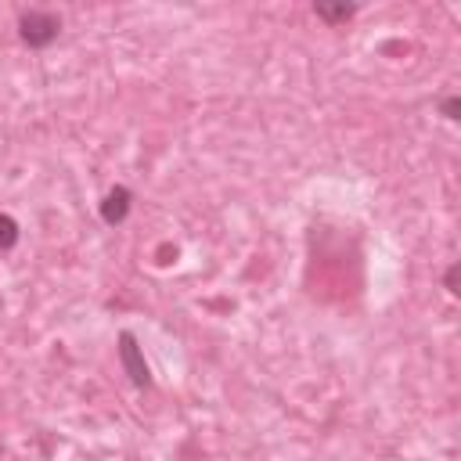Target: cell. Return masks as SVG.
Returning <instances> with one entry per match:
<instances>
[{"label": "cell", "instance_id": "3", "mask_svg": "<svg viewBox=\"0 0 461 461\" xmlns=\"http://www.w3.org/2000/svg\"><path fill=\"white\" fill-rule=\"evenodd\" d=\"M126 212H130V191L126 187H112L104 194V202H101V220L104 223H122Z\"/></svg>", "mask_w": 461, "mask_h": 461}, {"label": "cell", "instance_id": "4", "mask_svg": "<svg viewBox=\"0 0 461 461\" xmlns=\"http://www.w3.org/2000/svg\"><path fill=\"white\" fill-rule=\"evenodd\" d=\"M313 11H317V18H328V22H346V18H349L357 7H353V4H335V7H328V4H317Z\"/></svg>", "mask_w": 461, "mask_h": 461}, {"label": "cell", "instance_id": "5", "mask_svg": "<svg viewBox=\"0 0 461 461\" xmlns=\"http://www.w3.org/2000/svg\"><path fill=\"white\" fill-rule=\"evenodd\" d=\"M14 241H18V223L7 212H0V249H11Z\"/></svg>", "mask_w": 461, "mask_h": 461}, {"label": "cell", "instance_id": "2", "mask_svg": "<svg viewBox=\"0 0 461 461\" xmlns=\"http://www.w3.org/2000/svg\"><path fill=\"white\" fill-rule=\"evenodd\" d=\"M119 357H122V367H126V375L133 378V385H151V375H148V364H144V357H140V346H137V339L130 335V331H122L119 335Z\"/></svg>", "mask_w": 461, "mask_h": 461}, {"label": "cell", "instance_id": "7", "mask_svg": "<svg viewBox=\"0 0 461 461\" xmlns=\"http://www.w3.org/2000/svg\"><path fill=\"white\" fill-rule=\"evenodd\" d=\"M447 288H450V292H457V267H450V270H447Z\"/></svg>", "mask_w": 461, "mask_h": 461}, {"label": "cell", "instance_id": "1", "mask_svg": "<svg viewBox=\"0 0 461 461\" xmlns=\"http://www.w3.org/2000/svg\"><path fill=\"white\" fill-rule=\"evenodd\" d=\"M58 32H61V18L50 11H22L18 18V36L29 47H47L58 40Z\"/></svg>", "mask_w": 461, "mask_h": 461}, {"label": "cell", "instance_id": "6", "mask_svg": "<svg viewBox=\"0 0 461 461\" xmlns=\"http://www.w3.org/2000/svg\"><path fill=\"white\" fill-rule=\"evenodd\" d=\"M457 112H461L457 97H447V101H443V115H447V119H457Z\"/></svg>", "mask_w": 461, "mask_h": 461}]
</instances>
